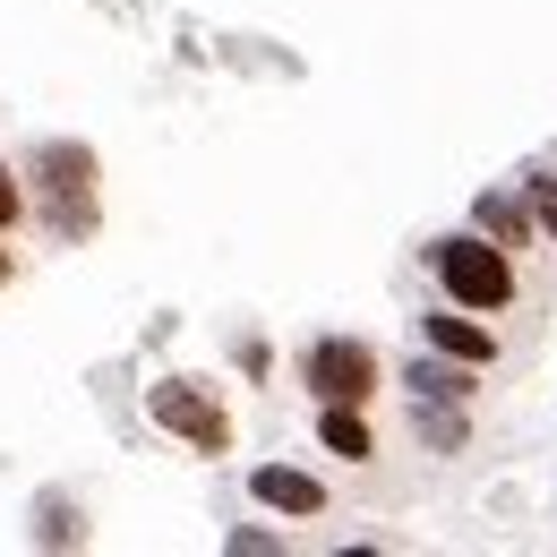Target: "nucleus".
Segmentation results:
<instances>
[{
	"mask_svg": "<svg viewBox=\"0 0 557 557\" xmlns=\"http://www.w3.org/2000/svg\"><path fill=\"white\" fill-rule=\"evenodd\" d=\"M17 223H26V189H17V172L0 163V240H9Z\"/></svg>",
	"mask_w": 557,
	"mask_h": 557,
	"instance_id": "f8f14e48",
	"label": "nucleus"
},
{
	"mask_svg": "<svg viewBox=\"0 0 557 557\" xmlns=\"http://www.w3.org/2000/svg\"><path fill=\"white\" fill-rule=\"evenodd\" d=\"M523 207H532V223H541V240L557 249V172H523Z\"/></svg>",
	"mask_w": 557,
	"mask_h": 557,
	"instance_id": "9b49d317",
	"label": "nucleus"
},
{
	"mask_svg": "<svg viewBox=\"0 0 557 557\" xmlns=\"http://www.w3.org/2000/svg\"><path fill=\"white\" fill-rule=\"evenodd\" d=\"M318 446H326L335 463H369V455H377L369 404H318Z\"/></svg>",
	"mask_w": 557,
	"mask_h": 557,
	"instance_id": "6e6552de",
	"label": "nucleus"
},
{
	"mask_svg": "<svg viewBox=\"0 0 557 557\" xmlns=\"http://www.w3.org/2000/svg\"><path fill=\"white\" fill-rule=\"evenodd\" d=\"M472 377H481V369H472V360H446V351H420L412 369H404V386H412V395H437V404H472Z\"/></svg>",
	"mask_w": 557,
	"mask_h": 557,
	"instance_id": "1a4fd4ad",
	"label": "nucleus"
},
{
	"mask_svg": "<svg viewBox=\"0 0 557 557\" xmlns=\"http://www.w3.org/2000/svg\"><path fill=\"white\" fill-rule=\"evenodd\" d=\"M9 275H17V258H9V249H0V283H9Z\"/></svg>",
	"mask_w": 557,
	"mask_h": 557,
	"instance_id": "ddd939ff",
	"label": "nucleus"
},
{
	"mask_svg": "<svg viewBox=\"0 0 557 557\" xmlns=\"http://www.w3.org/2000/svg\"><path fill=\"white\" fill-rule=\"evenodd\" d=\"M95 181H103V172H95V146H77V138L35 146V163H26V214H44L52 240H86V232L103 223Z\"/></svg>",
	"mask_w": 557,
	"mask_h": 557,
	"instance_id": "f257e3e1",
	"label": "nucleus"
},
{
	"mask_svg": "<svg viewBox=\"0 0 557 557\" xmlns=\"http://www.w3.org/2000/svg\"><path fill=\"white\" fill-rule=\"evenodd\" d=\"M420 344L446 351V360H472V369H488V360H497V335L481 326V309H455V300L420 318Z\"/></svg>",
	"mask_w": 557,
	"mask_h": 557,
	"instance_id": "39448f33",
	"label": "nucleus"
},
{
	"mask_svg": "<svg viewBox=\"0 0 557 557\" xmlns=\"http://www.w3.org/2000/svg\"><path fill=\"white\" fill-rule=\"evenodd\" d=\"M429 275H437V292H446L455 309H481V318H497V309L523 300L515 249H497L488 232H446V240H429Z\"/></svg>",
	"mask_w": 557,
	"mask_h": 557,
	"instance_id": "f03ea898",
	"label": "nucleus"
},
{
	"mask_svg": "<svg viewBox=\"0 0 557 557\" xmlns=\"http://www.w3.org/2000/svg\"><path fill=\"white\" fill-rule=\"evenodd\" d=\"M300 386L318 404H377L386 360H377V344H360V335H318V344L300 351Z\"/></svg>",
	"mask_w": 557,
	"mask_h": 557,
	"instance_id": "7ed1b4c3",
	"label": "nucleus"
},
{
	"mask_svg": "<svg viewBox=\"0 0 557 557\" xmlns=\"http://www.w3.org/2000/svg\"><path fill=\"white\" fill-rule=\"evenodd\" d=\"M249 497L275 506V515H292V523L326 515V481H309V472H292V463H258V472H249Z\"/></svg>",
	"mask_w": 557,
	"mask_h": 557,
	"instance_id": "423d86ee",
	"label": "nucleus"
},
{
	"mask_svg": "<svg viewBox=\"0 0 557 557\" xmlns=\"http://www.w3.org/2000/svg\"><path fill=\"white\" fill-rule=\"evenodd\" d=\"M472 232H488L497 249H541V223H532V207H523V189H488L481 207H472Z\"/></svg>",
	"mask_w": 557,
	"mask_h": 557,
	"instance_id": "0eeeda50",
	"label": "nucleus"
},
{
	"mask_svg": "<svg viewBox=\"0 0 557 557\" xmlns=\"http://www.w3.org/2000/svg\"><path fill=\"white\" fill-rule=\"evenodd\" d=\"M146 412H154V429L189 437L198 455H232V412L214 404V386H198V377H163V386H146Z\"/></svg>",
	"mask_w": 557,
	"mask_h": 557,
	"instance_id": "20e7f679",
	"label": "nucleus"
},
{
	"mask_svg": "<svg viewBox=\"0 0 557 557\" xmlns=\"http://www.w3.org/2000/svg\"><path fill=\"white\" fill-rule=\"evenodd\" d=\"M420 412H412V429H420V446H437V455H455L472 429H463V404H437V395H412Z\"/></svg>",
	"mask_w": 557,
	"mask_h": 557,
	"instance_id": "9d476101",
	"label": "nucleus"
}]
</instances>
